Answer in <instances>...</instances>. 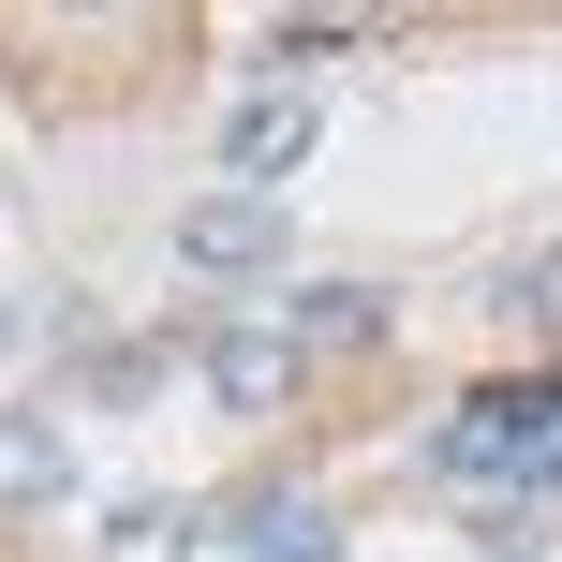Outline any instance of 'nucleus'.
<instances>
[{"label": "nucleus", "instance_id": "6", "mask_svg": "<svg viewBox=\"0 0 562 562\" xmlns=\"http://www.w3.org/2000/svg\"><path fill=\"white\" fill-rule=\"evenodd\" d=\"M193 356H207V385H223L237 415H267V400L296 385V340H281V326H207Z\"/></svg>", "mask_w": 562, "mask_h": 562}, {"label": "nucleus", "instance_id": "1", "mask_svg": "<svg viewBox=\"0 0 562 562\" xmlns=\"http://www.w3.org/2000/svg\"><path fill=\"white\" fill-rule=\"evenodd\" d=\"M281 252H296V207H281V193H237V178H223V193L178 207V267H193V281H252Z\"/></svg>", "mask_w": 562, "mask_h": 562}, {"label": "nucleus", "instance_id": "8", "mask_svg": "<svg viewBox=\"0 0 562 562\" xmlns=\"http://www.w3.org/2000/svg\"><path fill=\"white\" fill-rule=\"evenodd\" d=\"M488 311H504V326H533V340H562V252L504 267V281H488Z\"/></svg>", "mask_w": 562, "mask_h": 562}, {"label": "nucleus", "instance_id": "10", "mask_svg": "<svg viewBox=\"0 0 562 562\" xmlns=\"http://www.w3.org/2000/svg\"><path fill=\"white\" fill-rule=\"evenodd\" d=\"M15 340H30V311H15V296H0V370H15Z\"/></svg>", "mask_w": 562, "mask_h": 562}, {"label": "nucleus", "instance_id": "5", "mask_svg": "<svg viewBox=\"0 0 562 562\" xmlns=\"http://www.w3.org/2000/svg\"><path fill=\"white\" fill-rule=\"evenodd\" d=\"M237 562H340V504H311V488H252V504H237Z\"/></svg>", "mask_w": 562, "mask_h": 562}, {"label": "nucleus", "instance_id": "4", "mask_svg": "<svg viewBox=\"0 0 562 562\" xmlns=\"http://www.w3.org/2000/svg\"><path fill=\"white\" fill-rule=\"evenodd\" d=\"M75 504V429L59 415H0V518H45Z\"/></svg>", "mask_w": 562, "mask_h": 562}, {"label": "nucleus", "instance_id": "2", "mask_svg": "<svg viewBox=\"0 0 562 562\" xmlns=\"http://www.w3.org/2000/svg\"><path fill=\"white\" fill-rule=\"evenodd\" d=\"M223 164H237V193H281V178L311 164V89H252V104L223 119Z\"/></svg>", "mask_w": 562, "mask_h": 562}, {"label": "nucleus", "instance_id": "9", "mask_svg": "<svg viewBox=\"0 0 562 562\" xmlns=\"http://www.w3.org/2000/svg\"><path fill=\"white\" fill-rule=\"evenodd\" d=\"M164 385V356H148V340H104V356H89V400H148Z\"/></svg>", "mask_w": 562, "mask_h": 562}, {"label": "nucleus", "instance_id": "3", "mask_svg": "<svg viewBox=\"0 0 562 562\" xmlns=\"http://www.w3.org/2000/svg\"><path fill=\"white\" fill-rule=\"evenodd\" d=\"M385 281H296V296H281V340H296V356H370V340H385Z\"/></svg>", "mask_w": 562, "mask_h": 562}, {"label": "nucleus", "instance_id": "7", "mask_svg": "<svg viewBox=\"0 0 562 562\" xmlns=\"http://www.w3.org/2000/svg\"><path fill=\"white\" fill-rule=\"evenodd\" d=\"M193 548V504H119L104 518V562H178Z\"/></svg>", "mask_w": 562, "mask_h": 562}]
</instances>
